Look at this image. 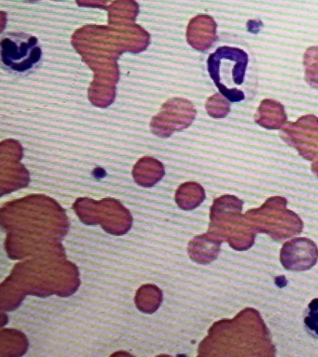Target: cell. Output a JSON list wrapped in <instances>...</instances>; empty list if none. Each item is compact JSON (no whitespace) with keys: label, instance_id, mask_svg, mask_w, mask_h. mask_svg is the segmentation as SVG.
I'll return each instance as SVG.
<instances>
[{"label":"cell","instance_id":"cell-2","mask_svg":"<svg viewBox=\"0 0 318 357\" xmlns=\"http://www.w3.org/2000/svg\"><path fill=\"white\" fill-rule=\"evenodd\" d=\"M303 324L307 333L318 340V298H314L306 307Z\"/></svg>","mask_w":318,"mask_h":357},{"label":"cell","instance_id":"cell-1","mask_svg":"<svg viewBox=\"0 0 318 357\" xmlns=\"http://www.w3.org/2000/svg\"><path fill=\"white\" fill-rule=\"evenodd\" d=\"M38 39L27 33H8L1 40V61L9 71L24 74L38 66L43 52Z\"/></svg>","mask_w":318,"mask_h":357}]
</instances>
